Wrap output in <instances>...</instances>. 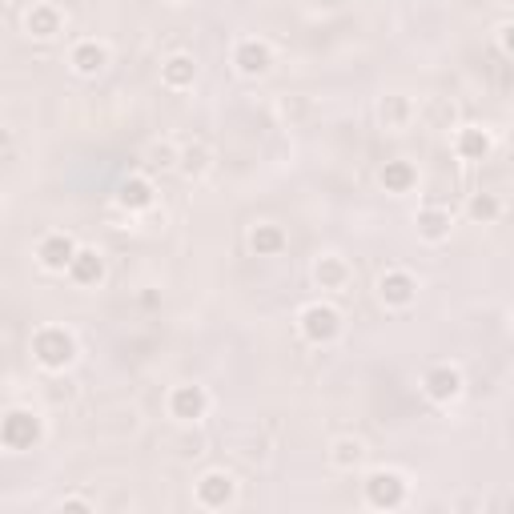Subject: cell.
I'll use <instances>...</instances> for the list:
<instances>
[{"label": "cell", "mask_w": 514, "mask_h": 514, "mask_svg": "<svg viewBox=\"0 0 514 514\" xmlns=\"http://www.w3.org/2000/svg\"><path fill=\"white\" fill-rule=\"evenodd\" d=\"M105 274H109V266H105V253H101V249H93V245H81L65 278H69L77 290H97V286L105 282Z\"/></svg>", "instance_id": "5bb4252c"}, {"label": "cell", "mask_w": 514, "mask_h": 514, "mask_svg": "<svg viewBox=\"0 0 514 514\" xmlns=\"http://www.w3.org/2000/svg\"><path fill=\"white\" fill-rule=\"evenodd\" d=\"M229 61H233V69H237L241 77L257 81V77H266V73L274 69V45L262 41V37H241V41L233 45Z\"/></svg>", "instance_id": "ba28073f"}, {"label": "cell", "mask_w": 514, "mask_h": 514, "mask_svg": "<svg viewBox=\"0 0 514 514\" xmlns=\"http://www.w3.org/2000/svg\"><path fill=\"white\" fill-rule=\"evenodd\" d=\"M25 33L33 41H57L65 33V13L53 5V0H37V5H29V13H25Z\"/></svg>", "instance_id": "9a60e30c"}, {"label": "cell", "mask_w": 514, "mask_h": 514, "mask_svg": "<svg viewBox=\"0 0 514 514\" xmlns=\"http://www.w3.org/2000/svg\"><path fill=\"white\" fill-rule=\"evenodd\" d=\"M414 229H418V237H422L426 245H442V241H450V233H454V213H450L446 205H422V209L414 213Z\"/></svg>", "instance_id": "ac0fdd59"}, {"label": "cell", "mask_w": 514, "mask_h": 514, "mask_svg": "<svg viewBox=\"0 0 514 514\" xmlns=\"http://www.w3.org/2000/svg\"><path fill=\"white\" fill-rule=\"evenodd\" d=\"M117 209H125L129 217L153 213V209H157V185H153V177H149V173L125 177L121 189H117Z\"/></svg>", "instance_id": "7c38bea8"}, {"label": "cell", "mask_w": 514, "mask_h": 514, "mask_svg": "<svg viewBox=\"0 0 514 514\" xmlns=\"http://www.w3.org/2000/svg\"><path fill=\"white\" fill-rule=\"evenodd\" d=\"M498 49H502V53H506V57H514V21H510V25H502V29H498Z\"/></svg>", "instance_id": "484cf974"}, {"label": "cell", "mask_w": 514, "mask_h": 514, "mask_svg": "<svg viewBox=\"0 0 514 514\" xmlns=\"http://www.w3.org/2000/svg\"><path fill=\"white\" fill-rule=\"evenodd\" d=\"M109 65H113V49L101 37H85V41H77L69 49V69L77 77H101Z\"/></svg>", "instance_id": "8fae6325"}, {"label": "cell", "mask_w": 514, "mask_h": 514, "mask_svg": "<svg viewBox=\"0 0 514 514\" xmlns=\"http://www.w3.org/2000/svg\"><path fill=\"white\" fill-rule=\"evenodd\" d=\"M245 241H249V253H253V257H278V253L290 245L286 229L274 225V221H253Z\"/></svg>", "instance_id": "d6986e66"}, {"label": "cell", "mask_w": 514, "mask_h": 514, "mask_svg": "<svg viewBox=\"0 0 514 514\" xmlns=\"http://www.w3.org/2000/svg\"><path fill=\"white\" fill-rule=\"evenodd\" d=\"M77 249H81V241H77L69 229H49V233L37 241V266H41L45 274H69Z\"/></svg>", "instance_id": "52a82bcc"}, {"label": "cell", "mask_w": 514, "mask_h": 514, "mask_svg": "<svg viewBox=\"0 0 514 514\" xmlns=\"http://www.w3.org/2000/svg\"><path fill=\"white\" fill-rule=\"evenodd\" d=\"M378 181H382V189H386V193L406 197V193H414V189H418V169H414L410 161H386V165H382V173H378Z\"/></svg>", "instance_id": "603a6c76"}, {"label": "cell", "mask_w": 514, "mask_h": 514, "mask_svg": "<svg viewBox=\"0 0 514 514\" xmlns=\"http://www.w3.org/2000/svg\"><path fill=\"white\" fill-rule=\"evenodd\" d=\"M209 169H213V149H209L205 141H189V145H181L177 173H181L185 181H201Z\"/></svg>", "instance_id": "7402d4cb"}, {"label": "cell", "mask_w": 514, "mask_h": 514, "mask_svg": "<svg viewBox=\"0 0 514 514\" xmlns=\"http://www.w3.org/2000/svg\"><path fill=\"white\" fill-rule=\"evenodd\" d=\"M0 442H5V450H13V454L37 450L45 442V418L33 406L5 410V422H0Z\"/></svg>", "instance_id": "7a4b0ae2"}, {"label": "cell", "mask_w": 514, "mask_h": 514, "mask_svg": "<svg viewBox=\"0 0 514 514\" xmlns=\"http://www.w3.org/2000/svg\"><path fill=\"white\" fill-rule=\"evenodd\" d=\"M161 85L173 89V93H185L197 85V61L189 53H173L161 61Z\"/></svg>", "instance_id": "44dd1931"}, {"label": "cell", "mask_w": 514, "mask_h": 514, "mask_svg": "<svg viewBox=\"0 0 514 514\" xmlns=\"http://www.w3.org/2000/svg\"><path fill=\"white\" fill-rule=\"evenodd\" d=\"M450 149L458 161H486L494 153V133L486 125H462V129H454Z\"/></svg>", "instance_id": "e0dca14e"}, {"label": "cell", "mask_w": 514, "mask_h": 514, "mask_svg": "<svg viewBox=\"0 0 514 514\" xmlns=\"http://www.w3.org/2000/svg\"><path fill=\"white\" fill-rule=\"evenodd\" d=\"M366 442L358 438V434H342V438H334L330 442V450H326V458H330V466L334 470H342V474H354L358 466H366Z\"/></svg>", "instance_id": "ffe728a7"}, {"label": "cell", "mask_w": 514, "mask_h": 514, "mask_svg": "<svg viewBox=\"0 0 514 514\" xmlns=\"http://www.w3.org/2000/svg\"><path fill=\"white\" fill-rule=\"evenodd\" d=\"M342 310L334 302H310L298 310V334L310 346H334L342 338Z\"/></svg>", "instance_id": "277c9868"}, {"label": "cell", "mask_w": 514, "mask_h": 514, "mask_svg": "<svg viewBox=\"0 0 514 514\" xmlns=\"http://www.w3.org/2000/svg\"><path fill=\"white\" fill-rule=\"evenodd\" d=\"M354 282V266L346 262L342 253H318V262H314V286L322 294H346Z\"/></svg>", "instance_id": "4fadbf2b"}, {"label": "cell", "mask_w": 514, "mask_h": 514, "mask_svg": "<svg viewBox=\"0 0 514 514\" xmlns=\"http://www.w3.org/2000/svg\"><path fill=\"white\" fill-rule=\"evenodd\" d=\"M466 217L474 225H494L502 217V197L498 193H470L466 197Z\"/></svg>", "instance_id": "d4e9b609"}, {"label": "cell", "mask_w": 514, "mask_h": 514, "mask_svg": "<svg viewBox=\"0 0 514 514\" xmlns=\"http://www.w3.org/2000/svg\"><path fill=\"white\" fill-rule=\"evenodd\" d=\"M177 161H181V145L173 137H161V141L145 145V169L149 173H169V169H177Z\"/></svg>", "instance_id": "cb8c5ba5"}, {"label": "cell", "mask_w": 514, "mask_h": 514, "mask_svg": "<svg viewBox=\"0 0 514 514\" xmlns=\"http://www.w3.org/2000/svg\"><path fill=\"white\" fill-rule=\"evenodd\" d=\"M57 510H93V502H89V498L69 494V498H61V502H57Z\"/></svg>", "instance_id": "4316f807"}, {"label": "cell", "mask_w": 514, "mask_h": 514, "mask_svg": "<svg viewBox=\"0 0 514 514\" xmlns=\"http://www.w3.org/2000/svg\"><path fill=\"white\" fill-rule=\"evenodd\" d=\"M378 302H382L386 310H410V306L418 302V278H414L410 270H402V266L386 270V274L378 278Z\"/></svg>", "instance_id": "30bf717a"}, {"label": "cell", "mask_w": 514, "mask_h": 514, "mask_svg": "<svg viewBox=\"0 0 514 514\" xmlns=\"http://www.w3.org/2000/svg\"><path fill=\"white\" fill-rule=\"evenodd\" d=\"M29 354H33V362H37L45 374H65V370L77 362L81 346H77V334H73L69 326H61V322H45V326H37V330H33V338H29Z\"/></svg>", "instance_id": "6da1fadb"}, {"label": "cell", "mask_w": 514, "mask_h": 514, "mask_svg": "<svg viewBox=\"0 0 514 514\" xmlns=\"http://www.w3.org/2000/svg\"><path fill=\"white\" fill-rule=\"evenodd\" d=\"M414 121H418V105L410 93H386L378 101V125L386 133H406Z\"/></svg>", "instance_id": "2e32d148"}, {"label": "cell", "mask_w": 514, "mask_h": 514, "mask_svg": "<svg viewBox=\"0 0 514 514\" xmlns=\"http://www.w3.org/2000/svg\"><path fill=\"white\" fill-rule=\"evenodd\" d=\"M169 5H189V0H169Z\"/></svg>", "instance_id": "83f0119b"}, {"label": "cell", "mask_w": 514, "mask_h": 514, "mask_svg": "<svg viewBox=\"0 0 514 514\" xmlns=\"http://www.w3.org/2000/svg\"><path fill=\"white\" fill-rule=\"evenodd\" d=\"M193 506H201V510H229V506H237V478L225 466L205 470L193 482Z\"/></svg>", "instance_id": "5b68a950"}, {"label": "cell", "mask_w": 514, "mask_h": 514, "mask_svg": "<svg viewBox=\"0 0 514 514\" xmlns=\"http://www.w3.org/2000/svg\"><path fill=\"white\" fill-rule=\"evenodd\" d=\"M362 498H366L370 510H398L410 498V482L394 466H374L366 474V482H362Z\"/></svg>", "instance_id": "3957f363"}, {"label": "cell", "mask_w": 514, "mask_h": 514, "mask_svg": "<svg viewBox=\"0 0 514 514\" xmlns=\"http://www.w3.org/2000/svg\"><path fill=\"white\" fill-rule=\"evenodd\" d=\"M209 406H213V398H209V390L197 386V382H177V386L165 394V410H169V418L181 422V426H197V422L209 414Z\"/></svg>", "instance_id": "8992f818"}, {"label": "cell", "mask_w": 514, "mask_h": 514, "mask_svg": "<svg viewBox=\"0 0 514 514\" xmlns=\"http://www.w3.org/2000/svg\"><path fill=\"white\" fill-rule=\"evenodd\" d=\"M462 390H466V378H462V370L450 366V362H438V366H430V370L422 374V394H426L434 406L458 402Z\"/></svg>", "instance_id": "9c48e42d"}]
</instances>
